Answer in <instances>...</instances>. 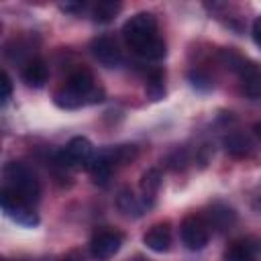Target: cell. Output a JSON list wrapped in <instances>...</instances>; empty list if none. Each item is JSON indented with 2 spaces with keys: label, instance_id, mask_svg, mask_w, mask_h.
I'll return each instance as SVG.
<instances>
[{
  "label": "cell",
  "instance_id": "cell-1",
  "mask_svg": "<svg viewBox=\"0 0 261 261\" xmlns=\"http://www.w3.org/2000/svg\"><path fill=\"white\" fill-rule=\"evenodd\" d=\"M122 39L126 47L143 59H161L165 55V41L157 35V20L151 12H137L122 24Z\"/></svg>",
  "mask_w": 261,
  "mask_h": 261
},
{
  "label": "cell",
  "instance_id": "cell-2",
  "mask_svg": "<svg viewBox=\"0 0 261 261\" xmlns=\"http://www.w3.org/2000/svg\"><path fill=\"white\" fill-rule=\"evenodd\" d=\"M104 100V92L96 86L94 75L88 69L73 71L65 84L55 92V104L61 108H80L84 104H96Z\"/></svg>",
  "mask_w": 261,
  "mask_h": 261
},
{
  "label": "cell",
  "instance_id": "cell-3",
  "mask_svg": "<svg viewBox=\"0 0 261 261\" xmlns=\"http://www.w3.org/2000/svg\"><path fill=\"white\" fill-rule=\"evenodd\" d=\"M2 190L14 194L16 198L35 204L39 200L41 188L33 173V169L22 161H10L4 165V186Z\"/></svg>",
  "mask_w": 261,
  "mask_h": 261
},
{
  "label": "cell",
  "instance_id": "cell-4",
  "mask_svg": "<svg viewBox=\"0 0 261 261\" xmlns=\"http://www.w3.org/2000/svg\"><path fill=\"white\" fill-rule=\"evenodd\" d=\"M137 155V149L135 145H118V147H108L104 151H100L98 155H94L88 171L94 179V184H100V186H106L112 171L124 163H128L130 159H135Z\"/></svg>",
  "mask_w": 261,
  "mask_h": 261
},
{
  "label": "cell",
  "instance_id": "cell-5",
  "mask_svg": "<svg viewBox=\"0 0 261 261\" xmlns=\"http://www.w3.org/2000/svg\"><path fill=\"white\" fill-rule=\"evenodd\" d=\"M94 159V147L86 137H73L69 139V143L57 153V163L61 167H73V169H82V167H90Z\"/></svg>",
  "mask_w": 261,
  "mask_h": 261
},
{
  "label": "cell",
  "instance_id": "cell-6",
  "mask_svg": "<svg viewBox=\"0 0 261 261\" xmlns=\"http://www.w3.org/2000/svg\"><path fill=\"white\" fill-rule=\"evenodd\" d=\"M179 237L190 251H202L210 241V226L204 216L190 214L179 224Z\"/></svg>",
  "mask_w": 261,
  "mask_h": 261
},
{
  "label": "cell",
  "instance_id": "cell-7",
  "mask_svg": "<svg viewBox=\"0 0 261 261\" xmlns=\"http://www.w3.org/2000/svg\"><path fill=\"white\" fill-rule=\"evenodd\" d=\"M0 206L6 212V216H10L14 222H18L22 226H35L39 222V216L35 214L33 204L16 198L14 194H10L6 190L0 192Z\"/></svg>",
  "mask_w": 261,
  "mask_h": 261
},
{
  "label": "cell",
  "instance_id": "cell-8",
  "mask_svg": "<svg viewBox=\"0 0 261 261\" xmlns=\"http://www.w3.org/2000/svg\"><path fill=\"white\" fill-rule=\"evenodd\" d=\"M122 234L116 230H100L90 241V253L98 261H106L120 251Z\"/></svg>",
  "mask_w": 261,
  "mask_h": 261
},
{
  "label": "cell",
  "instance_id": "cell-9",
  "mask_svg": "<svg viewBox=\"0 0 261 261\" xmlns=\"http://www.w3.org/2000/svg\"><path fill=\"white\" fill-rule=\"evenodd\" d=\"M90 51H92L94 59L100 65H104V67H118L122 63V53H120L116 41L110 39V37H98V39H94L92 45H90Z\"/></svg>",
  "mask_w": 261,
  "mask_h": 261
},
{
  "label": "cell",
  "instance_id": "cell-10",
  "mask_svg": "<svg viewBox=\"0 0 261 261\" xmlns=\"http://www.w3.org/2000/svg\"><path fill=\"white\" fill-rule=\"evenodd\" d=\"M239 75H241L243 94L251 100H259L261 98V65L255 61H243V65L239 67Z\"/></svg>",
  "mask_w": 261,
  "mask_h": 261
},
{
  "label": "cell",
  "instance_id": "cell-11",
  "mask_svg": "<svg viewBox=\"0 0 261 261\" xmlns=\"http://www.w3.org/2000/svg\"><path fill=\"white\" fill-rule=\"evenodd\" d=\"M204 218H206V222H208L210 228L226 230V228H230L237 222V212L230 206L222 204V202H214L208 208V212L204 214Z\"/></svg>",
  "mask_w": 261,
  "mask_h": 261
},
{
  "label": "cell",
  "instance_id": "cell-12",
  "mask_svg": "<svg viewBox=\"0 0 261 261\" xmlns=\"http://www.w3.org/2000/svg\"><path fill=\"white\" fill-rule=\"evenodd\" d=\"M143 243L147 245V249H151L155 253H165L169 249V245H171V228H169V222L153 224L143 234Z\"/></svg>",
  "mask_w": 261,
  "mask_h": 261
},
{
  "label": "cell",
  "instance_id": "cell-13",
  "mask_svg": "<svg viewBox=\"0 0 261 261\" xmlns=\"http://www.w3.org/2000/svg\"><path fill=\"white\" fill-rule=\"evenodd\" d=\"M259 245L253 239H239L228 245L222 261H255Z\"/></svg>",
  "mask_w": 261,
  "mask_h": 261
},
{
  "label": "cell",
  "instance_id": "cell-14",
  "mask_svg": "<svg viewBox=\"0 0 261 261\" xmlns=\"http://www.w3.org/2000/svg\"><path fill=\"white\" fill-rule=\"evenodd\" d=\"M47 77H49V67L39 57L27 61V65L22 67V80L31 88H43L47 84Z\"/></svg>",
  "mask_w": 261,
  "mask_h": 261
},
{
  "label": "cell",
  "instance_id": "cell-15",
  "mask_svg": "<svg viewBox=\"0 0 261 261\" xmlns=\"http://www.w3.org/2000/svg\"><path fill=\"white\" fill-rule=\"evenodd\" d=\"M116 204H118V208H120V212L122 214H126V216H141L143 214V210H145V202H141L128 188H124V190H120L118 192V198H116Z\"/></svg>",
  "mask_w": 261,
  "mask_h": 261
},
{
  "label": "cell",
  "instance_id": "cell-16",
  "mask_svg": "<svg viewBox=\"0 0 261 261\" xmlns=\"http://www.w3.org/2000/svg\"><path fill=\"white\" fill-rule=\"evenodd\" d=\"M224 149H226V153L232 155V157H247V155L251 153V149H253V143H251L245 135L232 133V135H228V137L224 139Z\"/></svg>",
  "mask_w": 261,
  "mask_h": 261
},
{
  "label": "cell",
  "instance_id": "cell-17",
  "mask_svg": "<svg viewBox=\"0 0 261 261\" xmlns=\"http://www.w3.org/2000/svg\"><path fill=\"white\" fill-rule=\"evenodd\" d=\"M120 2H112V0H100L98 4H94L92 8V18L96 22H108L112 20L118 12H120Z\"/></svg>",
  "mask_w": 261,
  "mask_h": 261
},
{
  "label": "cell",
  "instance_id": "cell-18",
  "mask_svg": "<svg viewBox=\"0 0 261 261\" xmlns=\"http://www.w3.org/2000/svg\"><path fill=\"white\" fill-rule=\"evenodd\" d=\"M159 186H161V173H159L157 169H147V171L141 175V192H143L145 202H147V198L151 200V198L157 194Z\"/></svg>",
  "mask_w": 261,
  "mask_h": 261
},
{
  "label": "cell",
  "instance_id": "cell-19",
  "mask_svg": "<svg viewBox=\"0 0 261 261\" xmlns=\"http://www.w3.org/2000/svg\"><path fill=\"white\" fill-rule=\"evenodd\" d=\"M145 92L151 100H159L165 94V86H163V71L161 69H153L147 75V84H145Z\"/></svg>",
  "mask_w": 261,
  "mask_h": 261
},
{
  "label": "cell",
  "instance_id": "cell-20",
  "mask_svg": "<svg viewBox=\"0 0 261 261\" xmlns=\"http://www.w3.org/2000/svg\"><path fill=\"white\" fill-rule=\"evenodd\" d=\"M2 94H0V98H2V102H8V98L12 96V80H10V75L6 73V71H2Z\"/></svg>",
  "mask_w": 261,
  "mask_h": 261
},
{
  "label": "cell",
  "instance_id": "cell-21",
  "mask_svg": "<svg viewBox=\"0 0 261 261\" xmlns=\"http://www.w3.org/2000/svg\"><path fill=\"white\" fill-rule=\"evenodd\" d=\"M251 35H253L255 43H257V45H261V16H257V18L253 20V27H251Z\"/></svg>",
  "mask_w": 261,
  "mask_h": 261
},
{
  "label": "cell",
  "instance_id": "cell-22",
  "mask_svg": "<svg viewBox=\"0 0 261 261\" xmlns=\"http://www.w3.org/2000/svg\"><path fill=\"white\" fill-rule=\"evenodd\" d=\"M82 8H84V4H61V10H65V12H75Z\"/></svg>",
  "mask_w": 261,
  "mask_h": 261
},
{
  "label": "cell",
  "instance_id": "cell-23",
  "mask_svg": "<svg viewBox=\"0 0 261 261\" xmlns=\"http://www.w3.org/2000/svg\"><path fill=\"white\" fill-rule=\"evenodd\" d=\"M63 261H84V257H82L77 251H71L69 255H65V257H63Z\"/></svg>",
  "mask_w": 261,
  "mask_h": 261
},
{
  "label": "cell",
  "instance_id": "cell-24",
  "mask_svg": "<svg viewBox=\"0 0 261 261\" xmlns=\"http://www.w3.org/2000/svg\"><path fill=\"white\" fill-rule=\"evenodd\" d=\"M253 130H255V135L261 139V120L259 122H255V126H253Z\"/></svg>",
  "mask_w": 261,
  "mask_h": 261
}]
</instances>
